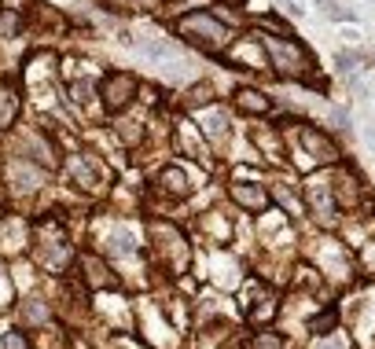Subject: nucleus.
<instances>
[{"instance_id":"f257e3e1","label":"nucleus","mask_w":375,"mask_h":349,"mask_svg":"<svg viewBox=\"0 0 375 349\" xmlns=\"http://www.w3.org/2000/svg\"><path fill=\"white\" fill-rule=\"evenodd\" d=\"M257 41L265 48V59L269 67H273L280 77H287V81H309L313 85V56H309V48L298 41L294 33H273V30H257Z\"/></svg>"},{"instance_id":"423d86ee","label":"nucleus","mask_w":375,"mask_h":349,"mask_svg":"<svg viewBox=\"0 0 375 349\" xmlns=\"http://www.w3.org/2000/svg\"><path fill=\"white\" fill-rule=\"evenodd\" d=\"M232 107H236L239 114L257 118V114L273 111V99H269V92H262V88H236V92H232Z\"/></svg>"},{"instance_id":"f03ea898","label":"nucleus","mask_w":375,"mask_h":349,"mask_svg":"<svg viewBox=\"0 0 375 349\" xmlns=\"http://www.w3.org/2000/svg\"><path fill=\"white\" fill-rule=\"evenodd\" d=\"M173 33L180 37V41L196 44L199 51H206V56H217V51H228V44L236 41V30H232L228 22H221L210 11H188V15H180Z\"/></svg>"},{"instance_id":"1a4fd4ad","label":"nucleus","mask_w":375,"mask_h":349,"mask_svg":"<svg viewBox=\"0 0 375 349\" xmlns=\"http://www.w3.org/2000/svg\"><path fill=\"white\" fill-rule=\"evenodd\" d=\"M22 30V8H4L0 11V37H15Z\"/></svg>"},{"instance_id":"dca6fc26","label":"nucleus","mask_w":375,"mask_h":349,"mask_svg":"<svg viewBox=\"0 0 375 349\" xmlns=\"http://www.w3.org/2000/svg\"><path fill=\"white\" fill-rule=\"evenodd\" d=\"M283 342L276 339V334H257V349H280Z\"/></svg>"},{"instance_id":"9d476101","label":"nucleus","mask_w":375,"mask_h":349,"mask_svg":"<svg viewBox=\"0 0 375 349\" xmlns=\"http://www.w3.org/2000/svg\"><path fill=\"white\" fill-rule=\"evenodd\" d=\"M22 320H26V324H45V320H48V305L41 298L22 302Z\"/></svg>"},{"instance_id":"a211bd4d","label":"nucleus","mask_w":375,"mask_h":349,"mask_svg":"<svg viewBox=\"0 0 375 349\" xmlns=\"http://www.w3.org/2000/svg\"><path fill=\"white\" fill-rule=\"evenodd\" d=\"M4 349H26V342L19 339L15 331H11V334H4Z\"/></svg>"},{"instance_id":"7ed1b4c3","label":"nucleus","mask_w":375,"mask_h":349,"mask_svg":"<svg viewBox=\"0 0 375 349\" xmlns=\"http://www.w3.org/2000/svg\"><path fill=\"white\" fill-rule=\"evenodd\" d=\"M136 96H140L136 74H129V70L103 74V81H99V103H103V111H107V114H122Z\"/></svg>"},{"instance_id":"6e6552de","label":"nucleus","mask_w":375,"mask_h":349,"mask_svg":"<svg viewBox=\"0 0 375 349\" xmlns=\"http://www.w3.org/2000/svg\"><path fill=\"white\" fill-rule=\"evenodd\" d=\"M232 199H236L239 206H247V210H265L269 199L262 188H247V184H232Z\"/></svg>"},{"instance_id":"6ab92c4d","label":"nucleus","mask_w":375,"mask_h":349,"mask_svg":"<svg viewBox=\"0 0 375 349\" xmlns=\"http://www.w3.org/2000/svg\"><path fill=\"white\" fill-rule=\"evenodd\" d=\"M140 4H159V0H140Z\"/></svg>"},{"instance_id":"ddd939ff","label":"nucleus","mask_w":375,"mask_h":349,"mask_svg":"<svg viewBox=\"0 0 375 349\" xmlns=\"http://www.w3.org/2000/svg\"><path fill=\"white\" fill-rule=\"evenodd\" d=\"M357 63H360L357 51H339V56H335V67H339L342 74H353V70H357Z\"/></svg>"},{"instance_id":"aec40b11","label":"nucleus","mask_w":375,"mask_h":349,"mask_svg":"<svg viewBox=\"0 0 375 349\" xmlns=\"http://www.w3.org/2000/svg\"><path fill=\"white\" fill-rule=\"evenodd\" d=\"M368 59H372V63H375V51H372V56H368Z\"/></svg>"},{"instance_id":"20e7f679","label":"nucleus","mask_w":375,"mask_h":349,"mask_svg":"<svg viewBox=\"0 0 375 349\" xmlns=\"http://www.w3.org/2000/svg\"><path fill=\"white\" fill-rule=\"evenodd\" d=\"M19 151H22V159H30L33 165H45V170H56V165H59L56 144H51L45 133H37V129H26V133H22Z\"/></svg>"},{"instance_id":"f3484780","label":"nucleus","mask_w":375,"mask_h":349,"mask_svg":"<svg viewBox=\"0 0 375 349\" xmlns=\"http://www.w3.org/2000/svg\"><path fill=\"white\" fill-rule=\"evenodd\" d=\"M331 122H335V129H346V133H350V114L335 111V114H331Z\"/></svg>"},{"instance_id":"9b49d317","label":"nucleus","mask_w":375,"mask_h":349,"mask_svg":"<svg viewBox=\"0 0 375 349\" xmlns=\"http://www.w3.org/2000/svg\"><path fill=\"white\" fill-rule=\"evenodd\" d=\"M317 8L324 11L328 19H335V22H342V19H353V15H350V8H339L335 0H317Z\"/></svg>"},{"instance_id":"39448f33","label":"nucleus","mask_w":375,"mask_h":349,"mask_svg":"<svg viewBox=\"0 0 375 349\" xmlns=\"http://www.w3.org/2000/svg\"><path fill=\"white\" fill-rule=\"evenodd\" d=\"M298 140H302V147L313 154V162L320 165H331V162H339V144L324 133V129H317V125H302L298 129Z\"/></svg>"},{"instance_id":"2eb2a0df","label":"nucleus","mask_w":375,"mask_h":349,"mask_svg":"<svg viewBox=\"0 0 375 349\" xmlns=\"http://www.w3.org/2000/svg\"><path fill=\"white\" fill-rule=\"evenodd\" d=\"M280 4H283V11H287L291 19H305V4H302V0H280Z\"/></svg>"},{"instance_id":"4468645a","label":"nucleus","mask_w":375,"mask_h":349,"mask_svg":"<svg viewBox=\"0 0 375 349\" xmlns=\"http://www.w3.org/2000/svg\"><path fill=\"white\" fill-rule=\"evenodd\" d=\"M335 316H339L335 309H328L324 316H317V320H313V334H331V327H335Z\"/></svg>"},{"instance_id":"f8f14e48","label":"nucleus","mask_w":375,"mask_h":349,"mask_svg":"<svg viewBox=\"0 0 375 349\" xmlns=\"http://www.w3.org/2000/svg\"><path fill=\"white\" fill-rule=\"evenodd\" d=\"M162 180H166V188H173V191H177V195H184V191H188L184 173H180L177 165H173V170H166V173H162Z\"/></svg>"},{"instance_id":"0eeeda50","label":"nucleus","mask_w":375,"mask_h":349,"mask_svg":"<svg viewBox=\"0 0 375 349\" xmlns=\"http://www.w3.org/2000/svg\"><path fill=\"white\" fill-rule=\"evenodd\" d=\"M19 107H22V96L19 88L8 81V77H0V133H8L11 125L19 118Z\"/></svg>"}]
</instances>
